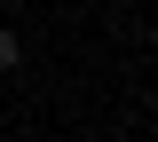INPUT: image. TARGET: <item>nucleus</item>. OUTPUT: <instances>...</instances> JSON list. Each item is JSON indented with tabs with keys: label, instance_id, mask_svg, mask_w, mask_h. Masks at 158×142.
<instances>
[{
	"label": "nucleus",
	"instance_id": "1",
	"mask_svg": "<svg viewBox=\"0 0 158 142\" xmlns=\"http://www.w3.org/2000/svg\"><path fill=\"white\" fill-rule=\"evenodd\" d=\"M16 55H24V40H16V32H0V71H8Z\"/></svg>",
	"mask_w": 158,
	"mask_h": 142
}]
</instances>
